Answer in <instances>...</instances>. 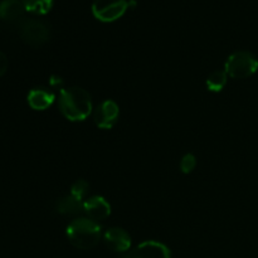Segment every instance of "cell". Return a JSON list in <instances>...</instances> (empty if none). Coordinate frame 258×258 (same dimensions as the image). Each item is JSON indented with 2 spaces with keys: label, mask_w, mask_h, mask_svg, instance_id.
<instances>
[{
  "label": "cell",
  "mask_w": 258,
  "mask_h": 258,
  "mask_svg": "<svg viewBox=\"0 0 258 258\" xmlns=\"http://www.w3.org/2000/svg\"><path fill=\"white\" fill-rule=\"evenodd\" d=\"M58 106L62 115L73 122L85 121L93 110L91 95L85 88L77 86L60 91Z\"/></svg>",
  "instance_id": "obj_1"
},
{
  "label": "cell",
  "mask_w": 258,
  "mask_h": 258,
  "mask_svg": "<svg viewBox=\"0 0 258 258\" xmlns=\"http://www.w3.org/2000/svg\"><path fill=\"white\" fill-rule=\"evenodd\" d=\"M101 226L98 222L92 221L87 217H80L71 222L66 229L68 241L76 248L88 251L95 248L101 239Z\"/></svg>",
  "instance_id": "obj_2"
},
{
  "label": "cell",
  "mask_w": 258,
  "mask_h": 258,
  "mask_svg": "<svg viewBox=\"0 0 258 258\" xmlns=\"http://www.w3.org/2000/svg\"><path fill=\"white\" fill-rule=\"evenodd\" d=\"M224 71L228 77L234 80H244L258 71V59L256 55L247 50H239L229 55L224 64Z\"/></svg>",
  "instance_id": "obj_3"
},
{
  "label": "cell",
  "mask_w": 258,
  "mask_h": 258,
  "mask_svg": "<svg viewBox=\"0 0 258 258\" xmlns=\"http://www.w3.org/2000/svg\"><path fill=\"white\" fill-rule=\"evenodd\" d=\"M20 37L30 47H42L50 39V27L39 19H27L20 25Z\"/></svg>",
  "instance_id": "obj_4"
},
{
  "label": "cell",
  "mask_w": 258,
  "mask_h": 258,
  "mask_svg": "<svg viewBox=\"0 0 258 258\" xmlns=\"http://www.w3.org/2000/svg\"><path fill=\"white\" fill-rule=\"evenodd\" d=\"M130 7L127 0H95L92 13L96 19L103 23H111L120 19Z\"/></svg>",
  "instance_id": "obj_5"
},
{
  "label": "cell",
  "mask_w": 258,
  "mask_h": 258,
  "mask_svg": "<svg viewBox=\"0 0 258 258\" xmlns=\"http://www.w3.org/2000/svg\"><path fill=\"white\" fill-rule=\"evenodd\" d=\"M120 116V107L112 100H106L96 107L93 112V121L96 126L102 130H110L117 123Z\"/></svg>",
  "instance_id": "obj_6"
},
{
  "label": "cell",
  "mask_w": 258,
  "mask_h": 258,
  "mask_svg": "<svg viewBox=\"0 0 258 258\" xmlns=\"http://www.w3.org/2000/svg\"><path fill=\"white\" fill-rule=\"evenodd\" d=\"M125 258H171V252L161 242L145 241L131 249Z\"/></svg>",
  "instance_id": "obj_7"
},
{
  "label": "cell",
  "mask_w": 258,
  "mask_h": 258,
  "mask_svg": "<svg viewBox=\"0 0 258 258\" xmlns=\"http://www.w3.org/2000/svg\"><path fill=\"white\" fill-rule=\"evenodd\" d=\"M83 212L92 221H103L111 214V206L103 197L93 196L83 201Z\"/></svg>",
  "instance_id": "obj_8"
},
{
  "label": "cell",
  "mask_w": 258,
  "mask_h": 258,
  "mask_svg": "<svg viewBox=\"0 0 258 258\" xmlns=\"http://www.w3.org/2000/svg\"><path fill=\"white\" fill-rule=\"evenodd\" d=\"M106 246L113 252L122 253L131 248V237L127 232L120 227H111L103 234Z\"/></svg>",
  "instance_id": "obj_9"
},
{
  "label": "cell",
  "mask_w": 258,
  "mask_h": 258,
  "mask_svg": "<svg viewBox=\"0 0 258 258\" xmlns=\"http://www.w3.org/2000/svg\"><path fill=\"white\" fill-rule=\"evenodd\" d=\"M27 100L30 108H33L35 111H44L53 105V102L55 100V96L52 91L47 90V88L38 87L33 88L28 93Z\"/></svg>",
  "instance_id": "obj_10"
},
{
  "label": "cell",
  "mask_w": 258,
  "mask_h": 258,
  "mask_svg": "<svg viewBox=\"0 0 258 258\" xmlns=\"http://www.w3.org/2000/svg\"><path fill=\"white\" fill-rule=\"evenodd\" d=\"M25 12L22 0H3L0 3V18L5 22L18 20Z\"/></svg>",
  "instance_id": "obj_11"
},
{
  "label": "cell",
  "mask_w": 258,
  "mask_h": 258,
  "mask_svg": "<svg viewBox=\"0 0 258 258\" xmlns=\"http://www.w3.org/2000/svg\"><path fill=\"white\" fill-rule=\"evenodd\" d=\"M55 209L63 216H77L83 212V202L73 197L72 194H68L58 199Z\"/></svg>",
  "instance_id": "obj_12"
},
{
  "label": "cell",
  "mask_w": 258,
  "mask_h": 258,
  "mask_svg": "<svg viewBox=\"0 0 258 258\" xmlns=\"http://www.w3.org/2000/svg\"><path fill=\"white\" fill-rule=\"evenodd\" d=\"M227 78H228V75L226 73V71H214V72H212L211 75L208 76V78H207V88H208V91H211V92H221V91H223V88L226 87Z\"/></svg>",
  "instance_id": "obj_13"
},
{
  "label": "cell",
  "mask_w": 258,
  "mask_h": 258,
  "mask_svg": "<svg viewBox=\"0 0 258 258\" xmlns=\"http://www.w3.org/2000/svg\"><path fill=\"white\" fill-rule=\"evenodd\" d=\"M27 12L34 14H47L53 7L54 0H22Z\"/></svg>",
  "instance_id": "obj_14"
},
{
  "label": "cell",
  "mask_w": 258,
  "mask_h": 258,
  "mask_svg": "<svg viewBox=\"0 0 258 258\" xmlns=\"http://www.w3.org/2000/svg\"><path fill=\"white\" fill-rule=\"evenodd\" d=\"M88 189H90V185H88L87 181L81 179V180H77L75 184H73L72 188H71V194H72L73 197H76L77 199H80V201L83 202L85 197L87 196Z\"/></svg>",
  "instance_id": "obj_15"
},
{
  "label": "cell",
  "mask_w": 258,
  "mask_h": 258,
  "mask_svg": "<svg viewBox=\"0 0 258 258\" xmlns=\"http://www.w3.org/2000/svg\"><path fill=\"white\" fill-rule=\"evenodd\" d=\"M197 166V158L193 154H185L180 160V170L184 174H190Z\"/></svg>",
  "instance_id": "obj_16"
},
{
  "label": "cell",
  "mask_w": 258,
  "mask_h": 258,
  "mask_svg": "<svg viewBox=\"0 0 258 258\" xmlns=\"http://www.w3.org/2000/svg\"><path fill=\"white\" fill-rule=\"evenodd\" d=\"M8 70V58L4 53L0 50V77L4 76V73L7 72Z\"/></svg>",
  "instance_id": "obj_17"
}]
</instances>
